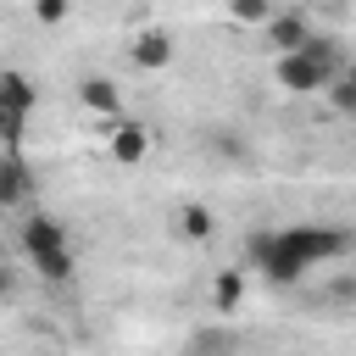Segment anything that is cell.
I'll list each match as a JSON object with an SVG mask.
<instances>
[{
  "label": "cell",
  "instance_id": "14",
  "mask_svg": "<svg viewBox=\"0 0 356 356\" xmlns=\"http://www.w3.org/2000/svg\"><path fill=\"white\" fill-rule=\"evenodd\" d=\"M323 95H328V106H334L339 117H356V72H350V67H345V72H339Z\"/></svg>",
  "mask_w": 356,
  "mask_h": 356
},
{
  "label": "cell",
  "instance_id": "10",
  "mask_svg": "<svg viewBox=\"0 0 356 356\" xmlns=\"http://www.w3.org/2000/svg\"><path fill=\"white\" fill-rule=\"evenodd\" d=\"M78 100H83V111H100V117H117L122 111V89L111 78H100V72L78 83Z\"/></svg>",
  "mask_w": 356,
  "mask_h": 356
},
{
  "label": "cell",
  "instance_id": "8",
  "mask_svg": "<svg viewBox=\"0 0 356 356\" xmlns=\"http://www.w3.org/2000/svg\"><path fill=\"white\" fill-rule=\"evenodd\" d=\"M0 106H6V111H17V117H33V106H39L33 78H28V72H17V67H6V72H0Z\"/></svg>",
  "mask_w": 356,
  "mask_h": 356
},
{
  "label": "cell",
  "instance_id": "3",
  "mask_svg": "<svg viewBox=\"0 0 356 356\" xmlns=\"http://www.w3.org/2000/svg\"><path fill=\"white\" fill-rule=\"evenodd\" d=\"M250 261L261 267V278H267L273 289H295V284L306 278V267L278 245V234H250Z\"/></svg>",
  "mask_w": 356,
  "mask_h": 356
},
{
  "label": "cell",
  "instance_id": "5",
  "mask_svg": "<svg viewBox=\"0 0 356 356\" xmlns=\"http://www.w3.org/2000/svg\"><path fill=\"white\" fill-rule=\"evenodd\" d=\"M128 61H134L139 72H167V67L178 61V44H172V33H161V28H139L134 44H128Z\"/></svg>",
  "mask_w": 356,
  "mask_h": 356
},
{
  "label": "cell",
  "instance_id": "4",
  "mask_svg": "<svg viewBox=\"0 0 356 356\" xmlns=\"http://www.w3.org/2000/svg\"><path fill=\"white\" fill-rule=\"evenodd\" d=\"M56 250H72L67 222H61V217H50V211L28 217V222H22V256H28V261H39V256H56Z\"/></svg>",
  "mask_w": 356,
  "mask_h": 356
},
{
  "label": "cell",
  "instance_id": "6",
  "mask_svg": "<svg viewBox=\"0 0 356 356\" xmlns=\"http://www.w3.org/2000/svg\"><path fill=\"white\" fill-rule=\"evenodd\" d=\"M261 39H267L273 56H289V50H300V44L312 39V22H306L300 11H273L267 28H261Z\"/></svg>",
  "mask_w": 356,
  "mask_h": 356
},
{
  "label": "cell",
  "instance_id": "13",
  "mask_svg": "<svg viewBox=\"0 0 356 356\" xmlns=\"http://www.w3.org/2000/svg\"><path fill=\"white\" fill-rule=\"evenodd\" d=\"M33 273H39L44 284H72V273H78V256H72V250H56V256H39V261H33Z\"/></svg>",
  "mask_w": 356,
  "mask_h": 356
},
{
  "label": "cell",
  "instance_id": "16",
  "mask_svg": "<svg viewBox=\"0 0 356 356\" xmlns=\"http://www.w3.org/2000/svg\"><path fill=\"white\" fill-rule=\"evenodd\" d=\"M228 350H234V339H228L222 328H206V334H195V339H189V350H184V356H228Z\"/></svg>",
  "mask_w": 356,
  "mask_h": 356
},
{
  "label": "cell",
  "instance_id": "2",
  "mask_svg": "<svg viewBox=\"0 0 356 356\" xmlns=\"http://www.w3.org/2000/svg\"><path fill=\"white\" fill-rule=\"evenodd\" d=\"M273 234H278V245H284L306 273L350 256V228H339V222H284V228H273Z\"/></svg>",
  "mask_w": 356,
  "mask_h": 356
},
{
  "label": "cell",
  "instance_id": "7",
  "mask_svg": "<svg viewBox=\"0 0 356 356\" xmlns=\"http://www.w3.org/2000/svg\"><path fill=\"white\" fill-rule=\"evenodd\" d=\"M145 150H150V128H145V122H117V128H111V161L139 167Z\"/></svg>",
  "mask_w": 356,
  "mask_h": 356
},
{
  "label": "cell",
  "instance_id": "17",
  "mask_svg": "<svg viewBox=\"0 0 356 356\" xmlns=\"http://www.w3.org/2000/svg\"><path fill=\"white\" fill-rule=\"evenodd\" d=\"M22 128H28V117H17V111H6V106H0V150H11V156H17V150H22Z\"/></svg>",
  "mask_w": 356,
  "mask_h": 356
},
{
  "label": "cell",
  "instance_id": "12",
  "mask_svg": "<svg viewBox=\"0 0 356 356\" xmlns=\"http://www.w3.org/2000/svg\"><path fill=\"white\" fill-rule=\"evenodd\" d=\"M239 300H245V273L239 267H222L211 278V306L217 312H239Z\"/></svg>",
  "mask_w": 356,
  "mask_h": 356
},
{
  "label": "cell",
  "instance_id": "19",
  "mask_svg": "<svg viewBox=\"0 0 356 356\" xmlns=\"http://www.w3.org/2000/svg\"><path fill=\"white\" fill-rule=\"evenodd\" d=\"M11 295H17V273L0 261V300H11Z\"/></svg>",
  "mask_w": 356,
  "mask_h": 356
},
{
  "label": "cell",
  "instance_id": "18",
  "mask_svg": "<svg viewBox=\"0 0 356 356\" xmlns=\"http://www.w3.org/2000/svg\"><path fill=\"white\" fill-rule=\"evenodd\" d=\"M33 22H44V28L67 22V0H39V6H33Z\"/></svg>",
  "mask_w": 356,
  "mask_h": 356
},
{
  "label": "cell",
  "instance_id": "9",
  "mask_svg": "<svg viewBox=\"0 0 356 356\" xmlns=\"http://www.w3.org/2000/svg\"><path fill=\"white\" fill-rule=\"evenodd\" d=\"M28 189H33V178H28V167H22V156H11V150H0V211H11V206H22V200H28Z\"/></svg>",
  "mask_w": 356,
  "mask_h": 356
},
{
  "label": "cell",
  "instance_id": "1",
  "mask_svg": "<svg viewBox=\"0 0 356 356\" xmlns=\"http://www.w3.org/2000/svg\"><path fill=\"white\" fill-rule=\"evenodd\" d=\"M339 72H345V44L334 33H317V28H312V39L300 50L273 56V78H278L284 95H323Z\"/></svg>",
  "mask_w": 356,
  "mask_h": 356
},
{
  "label": "cell",
  "instance_id": "15",
  "mask_svg": "<svg viewBox=\"0 0 356 356\" xmlns=\"http://www.w3.org/2000/svg\"><path fill=\"white\" fill-rule=\"evenodd\" d=\"M273 11H278V6H267V0H234V6H228V17L245 22V28H267Z\"/></svg>",
  "mask_w": 356,
  "mask_h": 356
},
{
  "label": "cell",
  "instance_id": "11",
  "mask_svg": "<svg viewBox=\"0 0 356 356\" xmlns=\"http://www.w3.org/2000/svg\"><path fill=\"white\" fill-rule=\"evenodd\" d=\"M172 222H178V234H184V239H211V228H217L211 206H200V200H184V206L172 211Z\"/></svg>",
  "mask_w": 356,
  "mask_h": 356
}]
</instances>
